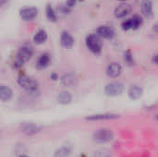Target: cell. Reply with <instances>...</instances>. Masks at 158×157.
<instances>
[{
    "label": "cell",
    "mask_w": 158,
    "mask_h": 157,
    "mask_svg": "<svg viewBox=\"0 0 158 157\" xmlns=\"http://www.w3.org/2000/svg\"><path fill=\"white\" fill-rule=\"evenodd\" d=\"M50 55L48 53H43L39 56L38 59L36 60V68L38 69H44L48 67L50 63Z\"/></svg>",
    "instance_id": "2e32d148"
},
{
    "label": "cell",
    "mask_w": 158,
    "mask_h": 157,
    "mask_svg": "<svg viewBox=\"0 0 158 157\" xmlns=\"http://www.w3.org/2000/svg\"><path fill=\"white\" fill-rule=\"evenodd\" d=\"M77 77L73 73H66L60 78V82L64 87H72L77 83Z\"/></svg>",
    "instance_id": "4fadbf2b"
},
{
    "label": "cell",
    "mask_w": 158,
    "mask_h": 157,
    "mask_svg": "<svg viewBox=\"0 0 158 157\" xmlns=\"http://www.w3.org/2000/svg\"><path fill=\"white\" fill-rule=\"evenodd\" d=\"M141 7H142V13L145 18H152L154 15V9H153V2L152 0H142L141 3Z\"/></svg>",
    "instance_id": "5bb4252c"
},
{
    "label": "cell",
    "mask_w": 158,
    "mask_h": 157,
    "mask_svg": "<svg viewBox=\"0 0 158 157\" xmlns=\"http://www.w3.org/2000/svg\"><path fill=\"white\" fill-rule=\"evenodd\" d=\"M86 46L87 48L94 53V54H99L102 51V43L100 41V38L97 34H89L86 37Z\"/></svg>",
    "instance_id": "3957f363"
},
{
    "label": "cell",
    "mask_w": 158,
    "mask_h": 157,
    "mask_svg": "<svg viewBox=\"0 0 158 157\" xmlns=\"http://www.w3.org/2000/svg\"><path fill=\"white\" fill-rule=\"evenodd\" d=\"M124 61L128 65H134V58H133V56H132L131 50H127L124 53Z\"/></svg>",
    "instance_id": "cb8c5ba5"
},
{
    "label": "cell",
    "mask_w": 158,
    "mask_h": 157,
    "mask_svg": "<svg viewBox=\"0 0 158 157\" xmlns=\"http://www.w3.org/2000/svg\"><path fill=\"white\" fill-rule=\"evenodd\" d=\"M19 157H29V156H27V155H20V156H19Z\"/></svg>",
    "instance_id": "f546056e"
},
{
    "label": "cell",
    "mask_w": 158,
    "mask_h": 157,
    "mask_svg": "<svg viewBox=\"0 0 158 157\" xmlns=\"http://www.w3.org/2000/svg\"><path fill=\"white\" fill-rule=\"evenodd\" d=\"M12 90L8 86L4 84L0 86V99L2 102L9 101L12 97Z\"/></svg>",
    "instance_id": "ac0fdd59"
},
{
    "label": "cell",
    "mask_w": 158,
    "mask_h": 157,
    "mask_svg": "<svg viewBox=\"0 0 158 157\" xmlns=\"http://www.w3.org/2000/svg\"><path fill=\"white\" fill-rule=\"evenodd\" d=\"M8 1H9V0H0V5H1V6H5Z\"/></svg>",
    "instance_id": "4316f807"
},
{
    "label": "cell",
    "mask_w": 158,
    "mask_h": 157,
    "mask_svg": "<svg viewBox=\"0 0 158 157\" xmlns=\"http://www.w3.org/2000/svg\"><path fill=\"white\" fill-rule=\"evenodd\" d=\"M45 14H46V17L47 19L50 20V21H56L57 20V15H56V10L54 9V7L52 6V5L50 4H47L46 5V7H45Z\"/></svg>",
    "instance_id": "7402d4cb"
},
{
    "label": "cell",
    "mask_w": 158,
    "mask_h": 157,
    "mask_svg": "<svg viewBox=\"0 0 158 157\" xmlns=\"http://www.w3.org/2000/svg\"><path fill=\"white\" fill-rule=\"evenodd\" d=\"M53 78V80H56L57 79V75L56 74H52L51 75V79Z\"/></svg>",
    "instance_id": "83f0119b"
},
{
    "label": "cell",
    "mask_w": 158,
    "mask_h": 157,
    "mask_svg": "<svg viewBox=\"0 0 158 157\" xmlns=\"http://www.w3.org/2000/svg\"><path fill=\"white\" fill-rule=\"evenodd\" d=\"M94 157H112V154L108 149L103 148L95 152Z\"/></svg>",
    "instance_id": "603a6c76"
},
{
    "label": "cell",
    "mask_w": 158,
    "mask_h": 157,
    "mask_svg": "<svg viewBox=\"0 0 158 157\" xmlns=\"http://www.w3.org/2000/svg\"><path fill=\"white\" fill-rule=\"evenodd\" d=\"M71 148L69 146H62L55 152L54 157H70Z\"/></svg>",
    "instance_id": "44dd1931"
},
{
    "label": "cell",
    "mask_w": 158,
    "mask_h": 157,
    "mask_svg": "<svg viewBox=\"0 0 158 157\" xmlns=\"http://www.w3.org/2000/svg\"><path fill=\"white\" fill-rule=\"evenodd\" d=\"M123 90H124V85L121 82H118V81L110 82L105 88V92H106V95H108V96L119 95V94L122 93Z\"/></svg>",
    "instance_id": "8992f818"
},
{
    "label": "cell",
    "mask_w": 158,
    "mask_h": 157,
    "mask_svg": "<svg viewBox=\"0 0 158 157\" xmlns=\"http://www.w3.org/2000/svg\"><path fill=\"white\" fill-rule=\"evenodd\" d=\"M152 60H153V62H154L155 64H156V65H158V54H156V55H155V56H153Z\"/></svg>",
    "instance_id": "484cf974"
},
{
    "label": "cell",
    "mask_w": 158,
    "mask_h": 157,
    "mask_svg": "<svg viewBox=\"0 0 158 157\" xmlns=\"http://www.w3.org/2000/svg\"><path fill=\"white\" fill-rule=\"evenodd\" d=\"M143 23V18L139 15H134L131 18L124 20L121 23V28L123 31H130V30H137L139 29Z\"/></svg>",
    "instance_id": "277c9868"
},
{
    "label": "cell",
    "mask_w": 158,
    "mask_h": 157,
    "mask_svg": "<svg viewBox=\"0 0 158 157\" xmlns=\"http://www.w3.org/2000/svg\"><path fill=\"white\" fill-rule=\"evenodd\" d=\"M96 33L98 36L105 38V39H113L115 37V30L108 26V25H102L99 26L96 30Z\"/></svg>",
    "instance_id": "ba28073f"
},
{
    "label": "cell",
    "mask_w": 158,
    "mask_h": 157,
    "mask_svg": "<svg viewBox=\"0 0 158 157\" xmlns=\"http://www.w3.org/2000/svg\"><path fill=\"white\" fill-rule=\"evenodd\" d=\"M122 73V67L118 62H113L108 65L106 68V75L109 78H118Z\"/></svg>",
    "instance_id": "8fae6325"
},
{
    "label": "cell",
    "mask_w": 158,
    "mask_h": 157,
    "mask_svg": "<svg viewBox=\"0 0 158 157\" xmlns=\"http://www.w3.org/2000/svg\"><path fill=\"white\" fill-rule=\"evenodd\" d=\"M74 42H75L74 38L68 31H62V33L60 35V43L63 47H65L67 49L71 48L74 45Z\"/></svg>",
    "instance_id": "7c38bea8"
},
{
    "label": "cell",
    "mask_w": 158,
    "mask_h": 157,
    "mask_svg": "<svg viewBox=\"0 0 158 157\" xmlns=\"http://www.w3.org/2000/svg\"><path fill=\"white\" fill-rule=\"evenodd\" d=\"M76 2L77 0H67L66 1V5L69 6V7H72L76 5Z\"/></svg>",
    "instance_id": "d4e9b609"
},
{
    "label": "cell",
    "mask_w": 158,
    "mask_h": 157,
    "mask_svg": "<svg viewBox=\"0 0 158 157\" xmlns=\"http://www.w3.org/2000/svg\"><path fill=\"white\" fill-rule=\"evenodd\" d=\"M38 15V9L34 6H24L19 9V17L25 21L33 20Z\"/></svg>",
    "instance_id": "52a82bcc"
},
{
    "label": "cell",
    "mask_w": 158,
    "mask_h": 157,
    "mask_svg": "<svg viewBox=\"0 0 158 157\" xmlns=\"http://www.w3.org/2000/svg\"><path fill=\"white\" fill-rule=\"evenodd\" d=\"M119 118V115L118 114H111V113H106V114H97V115H92L86 118L87 120L90 121H96V120H109V119H117Z\"/></svg>",
    "instance_id": "9a60e30c"
},
{
    "label": "cell",
    "mask_w": 158,
    "mask_h": 157,
    "mask_svg": "<svg viewBox=\"0 0 158 157\" xmlns=\"http://www.w3.org/2000/svg\"><path fill=\"white\" fill-rule=\"evenodd\" d=\"M20 130L26 135L31 136V135H34V134L40 132L42 130V127L38 126V125H35L33 123L27 122V123H22L20 125Z\"/></svg>",
    "instance_id": "9c48e42d"
},
{
    "label": "cell",
    "mask_w": 158,
    "mask_h": 157,
    "mask_svg": "<svg viewBox=\"0 0 158 157\" xmlns=\"http://www.w3.org/2000/svg\"><path fill=\"white\" fill-rule=\"evenodd\" d=\"M128 94H129V96H130L131 99H132V100H138V99H140L143 96V90L142 87H140L138 85H132L130 88V90L128 92Z\"/></svg>",
    "instance_id": "e0dca14e"
},
{
    "label": "cell",
    "mask_w": 158,
    "mask_h": 157,
    "mask_svg": "<svg viewBox=\"0 0 158 157\" xmlns=\"http://www.w3.org/2000/svg\"><path fill=\"white\" fill-rule=\"evenodd\" d=\"M57 102L61 105H68L72 101V95L69 92H61L56 98Z\"/></svg>",
    "instance_id": "ffe728a7"
},
{
    "label": "cell",
    "mask_w": 158,
    "mask_h": 157,
    "mask_svg": "<svg viewBox=\"0 0 158 157\" xmlns=\"http://www.w3.org/2000/svg\"><path fill=\"white\" fill-rule=\"evenodd\" d=\"M154 30H155L156 32H158V24H156V25H155V26H154Z\"/></svg>",
    "instance_id": "f1b7e54d"
},
{
    "label": "cell",
    "mask_w": 158,
    "mask_h": 157,
    "mask_svg": "<svg viewBox=\"0 0 158 157\" xmlns=\"http://www.w3.org/2000/svg\"><path fill=\"white\" fill-rule=\"evenodd\" d=\"M93 138H94V141L95 143H109L113 140L114 134L108 129H101V130H98L97 131H95L94 133Z\"/></svg>",
    "instance_id": "5b68a950"
},
{
    "label": "cell",
    "mask_w": 158,
    "mask_h": 157,
    "mask_svg": "<svg viewBox=\"0 0 158 157\" xmlns=\"http://www.w3.org/2000/svg\"><path fill=\"white\" fill-rule=\"evenodd\" d=\"M46 40H47V32L43 29L37 31L35 32V34L33 35V42L36 44H42Z\"/></svg>",
    "instance_id": "d6986e66"
},
{
    "label": "cell",
    "mask_w": 158,
    "mask_h": 157,
    "mask_svg": "<svg viewBox=\"0 0 158 157\" xmlns=\"http://www.w3.org/2000/svg\"><path fill=\"white\" fill-rule=\"evenodd\" d=\"M131 12V7L129 4H120L116 6L114 10L115 17L117 19H124Z\"/></svg>",
    "instance_id": "30bf717a"
},
{
    "label": "cell",
    "mask_w": 158,
    "mask_h": 157,
    "mask_svg": "<svg viewBox=\"0 0 158 157\" xmlns=\"http://www.w3.org/2000/svg\"><path fill=\"white\" fill-rule=\"evenodd\" d=\"M33 55V48L31 44L25 43L22 46H20L17 52L16 55V58L14 61V67L16 68H20L21 66H23L24 63H26L27 61H29L31 59V57Z\"/></svg>",
    "instance_id": "7a4b0ae2"
},
{
    "label": "cell",
    "mask_w": 158,
    "mask_h": 157,
    "mask_svg": "<svg viewBox=\"0 0 158 157\" xmlns=\"http://www.w3.org/2000/svg\"><path fill=\"white\" fill-rule=\"evenodd\" d=\"M18 84L31 97H36L40 93L38 82L27 75H20L18 79Z\"/></svg>",
    "instance_id": "6da1fadb"
}]
</instances>
